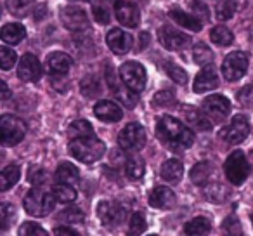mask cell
Returning <instances> with one entry per match:
<instances>
[{"instance_id":"cell-46","label":"cell","mask_w":253,"mask_h":236,"mask_svg":"<svg viewBox=\"0 0 253 236\" xmlns=\"http://www.w3.org/2000/svg\"><path fill=\"white\" fill-rule=\"evenodd\" d=\"M32 0H7V7L14 14H25Z\"/></svg>"},{"instance_id":"cell-3","label":"cell","mask_w":253,"mask_h":236,"mask_svg":"<svg viewBox=\"0 0 253 236\" xmlns=\"http://www.w3.org/2000/svg\"><path fill=\"white\" fill-rule=\"evenodd\" d=\"M54 203H56L54 193L50 194L43 189H39V188L30 189L25 196V201H23L26 214L33 215V217H43V215L50 214V210L54 208Z\"/></svg>"},{"instance_id":"cell-52","label":"cell","mask_w":253,"mask_h":236,"mask_svg":"<svg viewBox=\"0 0 253 236\" xmlns=\"http://www.w3.org/2000/svg\"><path fill=\"white\" fill-rule=\"evenodd\" d=\"M0 89H2V99L7 101V99L11 97V91H9L7 84H5V82H0Z\"/></svg>"},{"instance_id":"cell-48","label":"cell","mask_w":253,"mask_h":236,"mask_svg":"<svg viewBox=\"0 0 253 236\" xmlns=\"http://www.w3.org/2000/svg\"><path fill=\"white\" fill-rule=\"evenodd\" d=\"M222 228L229 233V235H243V229L239 226V221L236 217H227L222 224Z\"/></svg>"},{"instance_id":"cell-7","label":"cell","mask_w":253,"mask_h":236,"mask_svg":"<svg viewBox=\"0 0 253 236\" xmlns=\"http://www.w3.org/2000/svg\"><path fill=\"white\" fill-rule=\"evenodd\" d=\"M104 73H106V80H108V85H109V89H111L115 99H118L125 108H130V109L135 108V104H137V94H135V91H132L128 85L120 84L111 64H106Z\"/></svg>"},{"instance_id":"cell-14","label":"cell","mask_w":253,"mask_h":236,"mask_svg":"<svg viewBox=\"0 0 253 236\" xmlns=\"http://www.w3.org/2000/svg\"><path fill=\"white\" fill-rule=\"evenodd\" d=\"M203 111L207 113L208 116H211L213 120L220 122L224 120L225 116L229 115V111H231V102H229V99L225 97V95H210L208 99H205L203 101Z\"/></svg>"},{"instance_id":"cell-35","label":"cell","mask_w":253,"mask_h":236,"mask_svg":"<svg viewBox=\"0 0 253 236\" xmlns=\"http://www.w3.org/2000/svg\"><path fill=\"white\" fill-rule=\"evenodd\" d=\"M80 91L85 97H90V99L101 94V84H99L97 77H94V75H87V77L80 82Z\"/></svg>"},{"instance_id":"cell-29","label":"cell","mask_w":253,"mask_h":236,"mask_svg":"<svg viewBox=\"0 0 253 236\" xmlns=\"http://www.w3.org/2000/svg\"><path fill=\"white\" fill-rule=\"evenodd\" d=\"M125 172L132 179H141L146 172V163L141 156H132V158L126 160L125 163Z\"/></svg>"},{"instance_id":"cell-11","label":"cell","mask_w":253,"mask_h":236,"mask_svg":"<svg viewBox=\"0 0 253 236\" xmlns=\"http://www.w3.org/2000/svg\"><path fill=\"white\" fill-rule=\"evenodd\" d=\"M126 210L116 201H101L97 205V217L104 226H118L123 222Z\"/></svg>"},{"instance_id":"cell-34","label":"cell","mask_w":253,"mask_h":236,"mask_svg":"<svg viewBox=\"0 0 253 236\" xmlns=\"http://www.w3.org/2000/svg\"><path fill=\"white\" fill-rule=\"evenodd\" d=\"M92 14L99 25H108L111 21V11H109V0H99L92 5Z\"/></svg>"},{"instance_id":"cell-15","label":"cell","mask_w":253,"mask_h":236,"mask_svg":"<svg viewBox=\"0 0 253 236\" xmlns=\"http://www.w3.org/2000/svg\"><path fill=\"white\" fill-rule=\"evenodd\" d=\"M115 16L122 25L128 26V28H135V26H139V21H141L139 9L132 2H126V0H116Z\"/></svg>"},{"instance_id":"cell-32","label":"cell","mask_w":253,"mask_h":236,"mask_svg":"<svg viewBox=\"0 0 253 236\" xmlns=\"http://www.w3.org/2000/svg\"><path fill=\"white\" fill-rule=\"evenodd\" d=\"M210 174H211L210 163L200 162L193 167V170H191V181H193L194 184H198V186H203V184L208 181V177H210Z\"/></svg>"},{"instance_id":"cell-40","label":"cell","mask_w":253,"mask_h":236,"mask_svg":"<svg viewBox=\"0 0 253 236\" xmlns=\"http://www.w3.org/2000/svg\"><path fill=\"white\" fill-rule=\"evenodd\" d=\"M16 59H18V56H16L14 49H9L5 46L0 47V68L2 70H11L14 66Z\"/></svg>"},{"instance_id":"cell-37","label":"cell","mask_w":253,"mask_h":236,"mask_svg":"<svg viewBox=\"0 0 253 236\" xmlns=\"http://www.w3.org/2000/svg\"><path fill=\"white\" fill-rule=\"evenodd\" d=\"M68 134H70L71 139H77V138H85V136H92L94 131H92V125L87 120H77L70 125Z\"/></svg>"},{"instance_id":"cell-41","label":"cell","mask_w":253,"mask_h":236,"mask_svg":"<svg viewBox=\"0 0 253 236\" xmlns=\"http://www.w3.org/2000/svg\"><path fill=\"white\" fill-rule=\"evenodd\" d=\"M14 217H16L14 205H11V203L0 205V219H2V229H4V231L11 226V222L14 221Z\"/></svg>"},{"instance_id":"cell-19","label":"cell","mask_w":253,"mask_h":236,"mask_svg":"<svg viewBox=\"0 0 253 236\" xmlns=\"http://www.w3.org/2000/svg\"><path fill=\"white\" fill-rule=\"evenodd\" d=\"M71 64H73V61L66 52H52L47 57L45 70L52 77H63V75H66L70 71Z\"/></svg>"},{"instance_id":"cell-18","label":"cell","mask_w":253,"mask_h":236,"mask_svg":"<svg viewBox=\"0 0 253 236\" xmlns=\"http://www.w3.org/2000/svg\"><path fill=\"white\" fill-rule=\"evenodd\" d=\"M218 87V75L217 70L213 66H205L203 70L198 73V77L194 78V85H193V91L196 94H203L207 91H211V89Z\"/></svg>"},{"instance_id":"cell-33","label":"cell","mask_w":253,"mask_h":236,"mask_svg":"<svg viewBox=\"0 0 253 236\" xmlns=\"http://www.w3.org/2000/svg\"><path fill=\"white\" fill-rule=\"evenodd\" d=\"M210 228V221L207 217H196L184 226V233L186 235H207Z\"/></svg>"},{"instance_id":"cell-2","label":"cell","mask_w":253,"mask_h":236,"mask_svg":"<svg viewBox=\"0 0 253 236\" xmlns=\"http://www.w3.org/2000/svg\"><path fill=\"white\" fill-rule=\"evenodd\" d=\"M106 151L104 142L99 138L92 136H85V138L71 139L70 142V153L73 158H77L82 163H94L102 158Z\"/></svg>"},{"instance_id":"cell-39","label":"cell","mask_w":253,"mask_h":236,"mask_svg":"<svg viewBox=\"0 0 253 236\" xmlns=\"http://www.w3.org/2000/svg\"><path fill=\"white\" fill-rule=\"evenodd\" d=\"M163 70H165V73L169 75V77L172 78L175 84L182 85V84H186V82H187V73L179 66V64L165 63V64H163Z\"/></svg>"},{"instance_id":"cell-4","label":"cell","mask_w":253,"mask_h":236,"mask_svg":"<svg viewBox=\"0 0 253 236\" xmlns=\"http://www.w3.org/2000/svg\"><path fill=\"white\" fill-rule=\"evenodd\" d=\"M26 134V125L18 116L4 115L0 118V139L4 146H14L23 141Z\"/></svg>"},{"instance_id":"cell-24","label":"cell","mask_w":253,"mask_h":236,"mask_svg":"<svg viewBox=\"0 0 253 236\" xmlns=\"http://www.w3.org/2000/svg\"><path fill=\"white\" fill-rule=\"evenodd\" d=\"M184 116H186V120L189 122L191 127H194L196 131H210L211 129V124L208 120V115H203L200 113L198 109H193V108H184Z\"/></svg>"},{"instance_id":"cell-47","label":"cell","mask_w":253,"mask_h":236,"mask_svg":"<svg viewBox=\"0 0 253 236\" xmlns=\"http://www.w3.org/2000/svg\"><path fill=\"white\" fill-rule=\"evenodd\" d=\"M173 99H175V95H173L172 91H162L155 95L153 102H155L156 106H169L173 102Z\"/></svg>"},{"instance_id":"cell-5","label":"cell","mask_w":253,"mask_h":236,"mask_svg":"<svg viewBox=\"0 0 253 236\" xmlns=\"http://www.w3.org/2000/svg\"><path fill=\"white\" fill-rule=\"evenodd\" d=\"M250 169H252V167H250L245 153L239 151V149L238 151H232L231 155L227 156L225 165H224L225 176H227V179L231 181L232 184H236V186L245 183L246 177L250 176Z\"/></svg>"},{"instance_id":"cell-30","label":"cell","mask_w":253,"mask_h":236,"mask_svg":"<svg viewBox=\"0 0 253 236\" xmlns=\"http://www.w3.org/2000/svg\"><path fill=\"white\" fill-rule=\"evenodd\" d=\"M210 39H211V42H213L215 46L227 47V46H231V44H232L234 37H232L231 30L225 28V26H215V28L210 32Z\"/></svg>"},{"instance_id":"cell-17","label":"cell","mask_w":253,"mask_h":236,"mask_svg":"<svg viewBox=\"0 0 253 236\" xmlns=\"http://www.w3.org/2000/svg\"><path fill=\"white\" fill-rule=\"evenodd\" d=\"M106 44L115 54H126L134 46V39H132L130 33H125L120 28H111V32L106 37Z\"/></svg>"},{"instance_id":"cell-8","label":"cell","mask_w":253,"mask_h":236,"mask_svg":"<svg viewBox=\"0 0 253 236\" xmlns=\"http://www.w3.org/2000/svg\"><path fill=\"white\" fill-rule=\"evenodd\" d=\"M120 77L125 85L132 89L135 92H141L146 87V80H148V75L142 64L135 63V61H126L120 66Z\"/></svg>"},{"instance_id":"cell-50","label":"cell","mask_w":253,"mask_h":236,"mask_svg":"<svg viewBox=\"0 0 253 236\" xmlns=\"http://www.w3.org/2000/svg\"><path fill=\"white\" fill-rule=\"evenodd\" d=\"M54 235H78V231H75L73 228H64V226H59V228L54 229Z\"/></svg>"},{"instance_id":"cell-22","label":"cell","mask_w":253,"mask_h":236,"mask_svg":"<svg viewBox=\"0 0 253 236\" xmlns=\"http://www.w3.org/2000/svg\"><path fill=\"white\" fill-rule=\"evenodd\" d=\"M170 18L175 23H179L180 26H184V28L191 30V32H201V28H203V21L198 16L187 14V12L180 11V9H172L170 11Z\"/></svg>"},{"instance_id":"cell-26","label":"cell","mask_w":253,"mask_h":236,"mask_svg":"<svg viewBox=\"0 0 253 236\" xmlns=\"http://www.w3.org/2000/svg\"><path fill=\"white\" fill-rule=\"evenodd\" d=\"M56 179L59 183H68V184H77L80 181V172L75 165L68 162H63L56 170Z\"/></svg>"},{"instance_id":"cell-44","label":"cell","mask_w":253,"mask_h":236,"mask_svg":"<svg viewBox=\"0 0 253 236\" xmlns=\"http://www.w3.org/2000/svg\"><path fill=\"white\" fill-rule=\"evenodd\" d=\"M146 231V219L142 214H134L130 219V235H141Z\"/></svg>"},{"instance_id":"cell-21","label":"cell","mask_w":253,"mask_h":236,"mask_svg":"<svg viewBox=\"0 0 253 236\" xmlns=\"http://www.w3.org/2000/svg\"><path fill=\"white\" fill-rule=\"evenodd\" d=\"M149 205L155 208H170L175 205V193L170 188L158 186L149 194Z\"/></svg>"},{"instance_id":"cell-10","label":"cell","mask_w":253,"mask_h":236,"mask_svg":"<svg viewBox=\"0 0 253 236\" xmlns=\"http://www.w3.org/2000/svg\"><path fill=\"white\" fill-rule=\"evenodd\" d=\"M248 70V56L245 52H232L224 59L222 64V73L229 82H236L245 77Z\"/></svg>"},{"instance_id":"cell-16","label":"cell","mask_w":253,"mask_h":236,"mask_svg":"<svg viewBox=\"0 0 253 236\" xmlns=\"http://www.w3.org/2000/svg\"><path fill=\"white\" fill-rule=\"evenodd\" d=\"M18 75H19V78L25 82L39 80V78L42 77V64H40L39 57L26 52L25 56L21 57V61H19Z\"/></svg>"},{"instance_id":"cell-42","label":"cell","mask_w":253,"mask_h":236,"mask_svg":"<svg viewBox=\"0 0 253 236\" xmlns=\"http://www.w3.org/2000/svg\"><path fill=\"white\" fill-rule=\"evenodd\" d=\"M28 179L32 184L35 186H40V184H45L47 183V172L42 169V167H32L28 172Z\"/></svg>"},{"instance_id":"cell-28","label":"cell","mask_w":253,"mask_h":236,"mask_svg":"<svg viewBox=\"0 0 253 236\" xmlns=\"http://www.w3.org/2000/svg\"><path fill=\"white\" fill-rule=\"evenodd\" d=\"M52 193L56 200L61 201V203H71V201L77 200V189L73 188V184L59 183L52 188Z\"/></svg>"},{"instance_id":"cell-1","label":"cell","mask_w":253,"mask_h":236,"mask_svg":"<svg viewBox=\"0 0 253 236\" xmlns=\"http://www.w3.org/2000/svg\"><path fill=\"white\" fill-rule=\"evenodd\" d=\"M156 136L165 146L170 149H180L191 148L194 142V134L191 129H187L180 120L173 116H162L156 124Z\"/></svg>"},{"instance_id":"cell-20","label":"cell","mask_w":253,"mask_h":236,"mask_svg":"<svg viewBox=\"0 0 253 236\" xmlns=\"http://www.w3.org/2000/svg\"><path fill=\"white\" fill-rule=\"evenodd\" d=\"M94 115L97 116L99 120L113 124V122H120V120H122L123 111H122V108L116 104V102H113V101H101V102H97V104L94 106Z\"/></svg>"},{"instance_id":"cell-51","label":"cell","mask_w":253,"mask_h":236,"mask_svg":"<svg viewBox=\"0 0 253 236\" xmlns=\"http://www.w3.org/2000/svg\"><path fill=\"white\" fill-rule=\"evenodd\" d=\"M149 44V33L142 32L141 35H139V50H144L146 47H148Z\"/></svg>"},{"instance_id":"cell-9","label":"cell","mask_w":253,"mask_h":236,"mask_svg":"<svg viewBox=\"0 0 253 236\" xmlns=\"http://www.w3.org/2000/svg\"><path fill=\"white\" fill-rule=\"evenodd\" d=\"M250 134V124L246 120V116L238 115L232 118V122L225 129L220 131V139H224L227 144H239L243 142Z\"/></svg>"},{"instance_id":"cell-12","label":"cell","mask_w":253,"mask_h":236,"mask_svg":"<svg viewBox=\"0 0 253 236\" xmlns=\"http://www.w3.org/2000/svg\"><path fill=\"white\" fill-rule=\"evenodd\" d=\"M158 39L162 42V46L169 50H180L191 44L189 35H186L182 32H177V30L170 28V26H162L158 30Z\"/></svg>"},{"instance_id":"cell-53","label":"cell","mask_w":253,"mask_h":236,"mask_svg":"<svg viewBox=\"0 0 253 236\" xmlns=\"http://www.w3.org/2000/svg\"><path fill=\"white\" fill-rule=\"evenodd\" d=\"M250 39H252V40H253V33H252V35H250Z\"/></svg>"},{"instance_id":"cell-25","label":"cell","mask_w":253,"mask_h":236,"mask_svg":"<svg viewBox=\"0 0 253 236\" xmlns=\"http://www.w3.org/2000/svg\"><path fill=\"white\" fill-rule=\"evenodd\" d=\"M26 37V30L19 23H11V25H5L2 28V40L5 44H19Z\"/></svg>"},{"instance_id":"cell-23","label":"cell","mask_w":253,"mask_h":236,"mask_svg":"<svg viewBox=\"0 0 253 236\" xmlns=\"http://www.w3.org/2000/svg\"><path fill=\"white\" fill-rule=\"evenodd\" d=\"M160 174H162L163 179L169 181V183H177V181H180V177H182V174H184L182 162H179V160H175V158L167 160L162 165Z\"/></svg>"},{"instance_id":"cell-49","label":"cell","mask_w":253,"mask_h":236,"mask_svg":"<svg viewBox=\"0 0 253 236\" xmlns=\"http://www.w3.org/2000/svg\"><path fill=\"white\" fill-rule=\"evenodd\" d=\"M191 9L194 11V16H198L200 19L210 18V11H208V7L203 4V2H200V0H193V2H191Z\"/></svg>"},{"instance_id":"cell-38","label":"cell","mask_w":253,"mask_h":236,"mask_svg":"<svg viewBox=\"0 0 253 236\" xmlns=\"http://www.w3.org/2000/svg\"><path fill=\"white\" fill-rule=\"evenodd\" d=\"M236 9H238V4H236V0H222L220 4L217 5L215 9V14L220 21H227L234 16Z\"/></svg>"},{"instance_id":"cell-45","label":"cell","mask_w":253,"mask_h":236,"mask_svg":"<svg viewBox=\"0 0 253 236\" xmlns=\"http://www.w3.org/2000/svg\"><path fill=\"white\" fill-rule=\"evenodd\" d=\"M238 101L245 108H253V85H246L238 92Z\"/></svg>"},{"instance_id":"cell-31","label":"cell","mask_w":253,"mask_h":236,"mask_svg":"<svg viewBox=\"0 0 253 236\" xmlns=\"http://www.w3.org/2000/svg\"><path fill=\"white\" fill-rule=\"evenodd\" d=\"M193 57H194V63L200 64V66H207L213 61V52L211 49L203 42H198L193 49Z\"/></svg>"},{"instance_id":"cell-27","label":"cell","mask_w":253,"mask_h":236,"mask_svg":"<svg viewBox=\"0 0 253 236\" xmlns=\"http://www.w3.org/2000/svg\"><path fill=\"white\" fill-rule=\"evenodd\" d=\"M19 176H21V170H19L18 165H9L2 170V176H0V191H7L14 186L19 181Z\"/></svg>"},{"instance_id":"cell-43","label":"cell","mask_w":253,"mask_h":236,"mask_svg":"<svg viewBox=\"0 0 253 236\" xmlns=\"http://www.w3.org/2000/svg\"><path fill=\"white\" fill-rule=\"evenodd\" d=\"M19 235L21 236H26V235H35V236H45L47 231L43 228H40L39 224H35V222H25V224L19 228Z\"/></svg>"},{"instance_id":"cell-36","label":"cell","mask_w":253,"mask_h":236,"mask_svg":"<svg viewBox=\"0 0 253 236\" xmlns=\"http://www.w3.org/2000/svg\"><path fill=\"white\" fill-rule=\"evenodd\" d=\"M57 219L61 222H66V224H78V222H84L85 215L78 207H66L59 212Z\"/></svg>"},{"instance_id":"cell-13","label":"cell","mask_w":253,"mask_h":236,"mask_svg":"<svg viewBox=\"0 0 253 236\" xmlns=\"http://www.w3.org/2000/svg\"><path fill=\"white\" fill-rule=\"evenodd\" d=\"M61 21L71 32H85L88 30V19L84 9L80 7H64L61 11Z\"/></svg>"},{"instance_id":"cell-54","label":"cell","mask_w":253,"mask_h":236,"mask_svg":"<svg viewBox=\"0 0 253 236\" xmlns=\"http://www.w3.org/2000/svg\"><path fill=\"white\" fill-rule=\"evenodd\" d=\"M252 221H253V215H252Z\"/></svg>"},{"instance_id":"cell-6","label":"cell","mask_w":253,"mask_h":236,"mask_svg":"<svg viewBox=\"0 0 253 236\" xmlns=\"http://www.w3.org/2000/svg\"><path fill=\"white\" fill-rule=\"evenodd\" d=\"M118 144L123 151L134 153L144 148L146 144V131L141 124H128L118 134Z\"/></svg>"}]
</instances>
